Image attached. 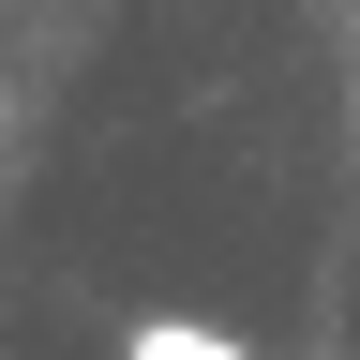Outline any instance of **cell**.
<instances>
[{
    "mask_svg": "<svg viewBox=\"0 0 360 360\" xmlns=\"http://www.w3.org/2000/svg\"><path fill=\"white\" fill-rule=\"evenodd\" d=\"M135 360H240V345H210V330H135Z\"/></svg>",
    "mask_w": 360,
    "mask_h": 360,
    "instance_id": "6da1fadb",
    "label": "cell"
}]
</instances>
